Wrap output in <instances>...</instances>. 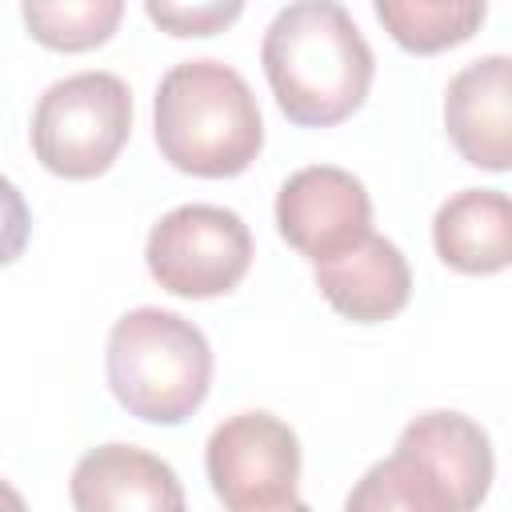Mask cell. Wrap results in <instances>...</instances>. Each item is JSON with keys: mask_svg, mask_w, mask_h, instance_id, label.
Returning a JSON list of instances; mask_svg holds the SVG:
<instances>
[{"mask_svg": "<svg viewBox=\"0 0 512 512\" xmlns=\"http://www.w3.org/2000/svg\"><path fill=\"white\" fill-rule=\"evenodd\" d=\"M260 64L280 112L300 128L348 120L372 88V48L340 0H292L264 32Z\"/></svg>", "mask_w": 512, "mask_h": 512, "instance_id": "obj_1", "label": "cell"}, {"mask_svg": "<svg viewBox=\"0 0 512 512\" xmlns=\"http://www.w3.org/2000/svg\"><path fill=\"white\" fill-rule=\"evenodd\" d=\"M160 156L188 176H240L264 144L248 80L220 60H184L164 72L152 104Z\"/></svg>", "mask_w": 512, "mask_h": 512, "instance_id": "obj_2", "label": "cell"}, {"mask_svg": "<svg viewBox=\"0 0 512 512\" xmlns=\"http://www.w3.org/2000/svg\"><path fill=\"white\" fill-rule=\"evenodd\" d=\"M492 488L488 432L464 412H424L404 424L392 456L348 492V512H472Z\"/></svg>", "mask_w": 512, "mask_h": 512, "instance_id": "obj_3", "label": "cell"}, {"mask_svg": "<svg viewBox=\"0 0 512 512\" xmlns=\"http://www.w3.org/2000/svg\"><path fill=\"white\" fill-rule=\"evenodd\" d=\"M108 388L144 424H184L212 388V348L204 332L164 308H132L108 332Z\"/></svg>", "mask_w": 512, "mask_h": 512, "instance_id": "obj_4", "label": "cell"}, {"mask_svg": "<svg viewBox=\"0 0 512 512\" xmlns=\"http://www.w3.org/2000/svg\"><path fill=\"white\" fill-rule=\"evenodd\" d=\"M132 132V92L112 72H76L56 80L32 112V152L64 180L108 172Z\"/></svg>", "mask_w": 512, "mask_h": 512, "instance_id": "obj_5", "label": "cell"}, {"mask_svg": "<svg viewBox=\"0 0 512 512\" xmlns=\"http://www.w3.org/2000/svg\"><path fill=\"white\" fill-rule=\"evenodd\" d=\"M144 260L164 292L184 300H212L248 276L252 232L232 208L180 204L152 224Z\"/></svg>", "mask_w": 512, "mask_h": 512, "instance_id": "obj_6", "label": "cell"}, {"mask_svg": "<svg viewBox=\"0 0 512 512\" xmlns=\"http://www.w3.org/2000/svg\"><path fill=\"white\" fill-rule=\"evenodd\" d=\"M204 468L212 492L232 512H296L304 508L300 440L272 412H236L208 436Z\"/></svg>", "mask_w": 512, "mask_h": 512, "instance_id": "obj_7", "label": "cell"}, {"mask_svg": "<svg viewBox=\"0 0 512 512\" xmlns=\"http://www.w3.org/2000/svg\"><path fill=\"white\" fill-rule=\"evenodd\" d=\"M276 228L300 256L316 264L356 244L372 228V200L352 172L312 164L280 184Z\"/></svg>", "mask_w": 512, "mask_h": 512, "instance_id": "obj_8", "label": "cell"}, {"mask_svg": "<svg viewBox=\"0 0 512 512\" xmlns=\"http://www.w3.org/2000/svg\"><path fill=\"white\" fill-rule=\"evenodd\" d=\"M444 128L456 152L488 172H508L512 160V60L484 56L460 68L444 92Z\"/></svg>", "mask_w": 512, "mask_h": 512, "instance_id": "obj_9", "label": "cell"}, {"mask_svg": "<svg viewBox=\"0 0 512 512\" xmlns=\"http://www.w3.org/2000/svg\"><path fill=\"white\" fill-rule=\"evenodd\" d=\"M312 276L320 296L356 324L392 320L412 296V272L404 252L392 240L376 236L372 228L336 256L316 260Z\"/></svg>", "mask_w": 512, "mask_h": 512, "instance_id": "obj_10", "label": "cell"}, {"mask_svg": "<svg viewBox=\"0 0 512 512\" xmlns=\"http://www.w3.org/2000/svg\"><path fill=\"white\" fill-rule=\"evenodd\" d=\"M72 504L80 512H180L184 492L176 472L132 444H100L72 468Z\"/></svg>", "mask_w": 512, "mask_h": 512, "instance_id": "obj_11", "label": "cell"}, {"mask_svg": "<svg viewBox=\"0 0 512 512\" xmlns=\"http://www.w3.org/2000/svg\"><path fill=\"white\" fill-rule=\"evenodd\" d=\"M436 256L464 276L504 272L512 260V204L496 188H464L436 208Z\"/></svg>", "mask_w": 512, "mask_h": 512, "instance_id": "obj_12", "label": "cell"}, {"mask_svg": "<svg viewBox=\"0 0 512 512\" xmlns=\"http://www.w3.org/2000/svg\"><path fill=\"white\" fill-rule=\"evenodd\" d=\"M372 8L400 48L436 56L480 32L488 0H372Z\"/></svg>", "mask_w": 512, "mask_h": 512, "instance_id": "obj_13", "label": "cell"}, {"mask_svg": "<svg viewBox=\"0 0 512 512\" xmlns=\"http://www.w3.org/2000/svg\"><path fill=\"white\" fill-rule=\"evenodd\" d=\"M24 28L52 52H92L120 28L124 0H20Z\"/></svg>", "mask_w": 512, "mask_h": 512, "instance_id": "obj_14", "label": "cell"}, {"mask_svg": "<svg viewBox=\"0 0 512 512\" xmlns=\"http://www.w3.org/2000/svg\"><path fill=\"white\" fill-rule=\"evenodd\" d=\"M148 20L180 40H204L232 28L244 12V0H144Z\"/></svg>", "mask_w": 512, "mask_h": 512, "instance_id": "obj_15", "label": "cell"}, {"mask_svg": "<svg viewBox=\"0 0 512 512\" xmlns=\"http://www.w3.org/2000/svg\"><path fill=\"white\" fill-rule=\"evenodd\" d=\"M28 232H32V212H28V204H24L20 188L0 176V268L12 264V260L28 248Z\"/></svg>", "mask_w": 512, "mask_h": 512, "instance_id": "obj_16", "label": "cell"}, {"mask_svg": "<svg viewBox=\"0 0 512 512\" xmlns=\"http://www.w3.org/2000/svg\"><path fill=\"white\" fill-rule=\"evenodd\" d=\"M0 504H4V508H24V500H20L8 484H0Z\"/></svg>", "mask_w": 512, "mask_h": 512, "instance_id": "obj_17", "label": "cell"}]
</instances>
